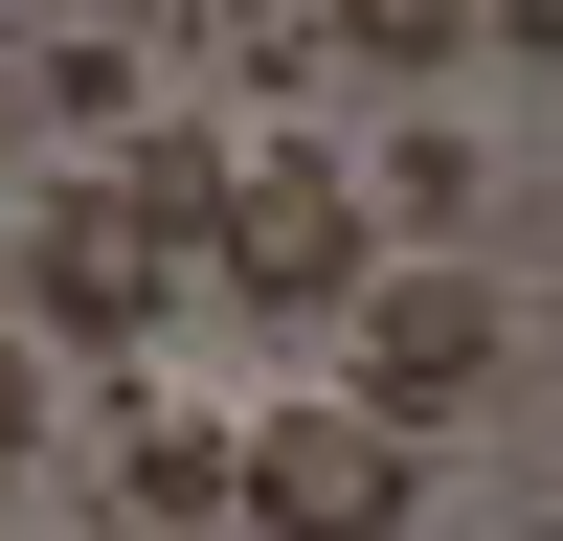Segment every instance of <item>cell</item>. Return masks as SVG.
<instances>
[{
    "instance_id": "1",
    "label": "cell",
    "mask_w": 563,
    "mask_h": 541,
    "mask_svg": "<svg viewBox=\"0 0 563 541\" xmlns=\"http://www.w3.org/2000/svg\"><path fill=\"white\" fill-rule=\"evenodd\" d=\"M0 249H23V316H45V339H158L180 270L225 249V135H135L113 113V158H68Z\"/></svg>"
},
{
    "instance_id": "2",
    "label": "cell",
    "mask_w": 563,
    "mask_h": 541,
    "mask_svg": "<svg viewBox=\"0 0 563 541\" xmlns=\"http://www.w3.org/2000/svg\"><path fill=\"white\" fill-rule=\"evenodd\" d=\"M225 294L249 316H339L361 270H384V225H361V158H316V135H271V158H225Z\"/></svg>"
},
{
    "instance_id": "3",
    "label": "cell",
    "mask_w": 563,
    "mask_h": 541,
    "mask_svg": "<svg viewBox=\"0 0 563 541\" xmlns=\"http://www.w3.org/2000/svg\"><path fill=\"white\" fill-rule=\"evenodd\" d=\"M406 496H429L406 406H271V429H249V519H361V541H384Z\"/></svg>"
},
{
    "instance_id": "4",
    "label": "cell",
    "mask_w": 563,
    "mask_h": 541,
    "mask_svg": "<svg viewBox=\"0 0 563 541\" xmlns=\"http://www.w3.org/2000/svg\"><path fill=\"white\" fill-rule=\"evenodd\" d=\"M339 316H361V406H406V429L496 384V294H474V270H406V249H384Z\"/></svg>"
},
{
    "instance_id": "5",
    "label": "cell",
    "mask_w": 563,
    "mask_h": 541,
    "mask_svg": "<svg viewBox=\"0 0 563 541\" xmlns=\"http://www.w3.org/2000/svg\"><path fill=\"white\" fill-rule=\"evenodd\" d=\"M113 519H158V541H180V519H249V429H203V406H158V429L113 451Z\"/></svg>"
},
{
    "instance_id": "6",
    "label": "cell",
    "mask_w": 563,
    "mask_h": 541,
    "mask_svg": "<svg viewBox=\"0 0 563 541\" xmlns=\"http://www.w3.org/2000/svg\"><path fill=\"white\" fill-rule=\"evenodd\" d=\"M339 45H361V68H451V45H474V0H339Z\"/></svg>"
},
{
    "instance_id": "7",
    "label": "cell",
    "mask_w": 563,
    "mask_h": 541,
    "mask_svg": "<svg viewBox=\"0 0 563 541\" xmlns=\"http://www.w3.org/2000/svg\"><path fill=\"white\" fill-rule=\"evenodd\" d=\"M23 451H45V384H23V339H0V496H23Z\"/></svg>"
},
{
    "instance_id": "8",
    "label": "cell",
    "mask_w": 563,
    "mask_h": 541,
    "mask_svg": "<svg viewBox=\"0 0 563 541\" xmlns=\"http://www.w3.org/2000/svg\"><path fill=\"white\" fill-rule=\"evenodd\" d=\"M474 23H496V45H563V0H474Z\"/></svg>"
}]
</instances>
